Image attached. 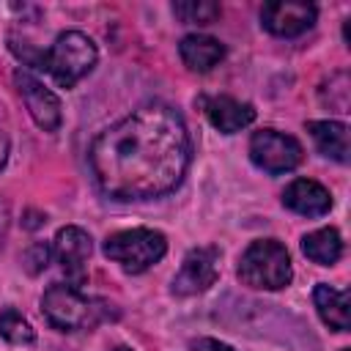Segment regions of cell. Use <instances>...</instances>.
I'll list each match as a JSON object with an SVG mask.
<instances>
[{"mask_svg": "<svg viewBox=\"0 0 351 351\" xmlns=\"http://www.w3.org/2000/svg\"><path fill=\"white\" fill-rule=\"evenodd\" d=\"M222 14L219 3L214 0H178L173 3V16L184 25H211Z\"/></svg>", "mask_w": 351, "mask_h": 351, "instance_id": "18", "label": "cell"}, {"mask_svg": "<svg viewBox=\"0 0 351 351\" xmlns=\"http://www.w3.org/2000/svg\"><path fill=\"white\" fill-rule=\"evenodd\" d=\"M219 277V250L214 244H206V247H192L173 282H170V293L178 296V299H186V296H197L203 291H208Z\"/></svg>", "mask_w": 351, "mask_h": 351, "instance_id": "7", "label": "cell"}, {"mask_svg": "<svg viewBox=\"0 0 351 351\" xmlns=\"http://www.w3.org/2000/svg\"><path fill=\"white\" fill-rule=\"evenodd\" d=\"M115 351H132V348H126V346H118V348H115Z\"/></svg>", "mask_w": 351, "mask_h": 351, "instance_id": "24", "label": "cell"}, {"mask_svg": "<svg viewBox=\"0 0 351 351\" xmlns=\"http://www.w3.org/2000/svg\"><path fill=\"white\" fill-rule=\"evenodd\" d=\"M99 49L82 30H63L41 58V71H47L60 88H74L82 77L93 71Z\"/></svg>", "mask_w": 351, "mask_h": 351, "instance_id": "4", "label": "cell"}, {"mask_svg": "<svg viewBox=\"0 0 351 351\" xmlns=\"http://www.w3.org/2000/svg\"><path fill=\"white\" fill-rule=\"evenodd\" d=\"M93 252V241L88 236V230L77 228V225H66L55 233L52 239V258L60 266L63 277L69 285L80 288L88 277V258Z\"/></svg>", "mask_w": 351, "mask_h": 351, "instance_id": "8", "label": "cell"}, {"mask_svg": "<svg viewBox=\"0 0 351 351\" xmlns=\"http://www.w3.org/2000/svg\"><path fill=\"white\" fill-rule=\"evenodd\" d=\"M8 225H11V208H8V203L0 197V247H3V241H5Z\"/></svg>", "mask_w": 351, "mask_h": 351, "instance_id": "22", "label": "cell"}, {"mask_svg": "<svg viewBox=\"0 0 351 351\" xmlns=\"http://www.w3.org/2000/svg\"><path fill=\"white\" fill-rule=\"evenodd\" d=\"M313 304L329 329L348 332V291H337L326 282H318L313 288Z\"/></svg>", "mask_w": 351, "mask_h": 351, "instance_id": "15", "label": "cell"}, {"mask_svg": "<svg viewBox=\"0 0 351 351\" xmlns=\"http://www.w3.org/2000/svg\"><path fill=\"white\" fill-rule=\"evenodd\" d=\"M302 143L285 132L277 129H261L250 137V159L255 167H261L269 176L291 173L302 165Z\"/></svg>", "mask_w": 351, "mask_h": 351, "instance_id": "6", "label": "cell"}, {"mask_svg": "<svg viewBox=\"0 0 351 351\" xmlns=\"http://www.w3.org/2000/svg\"><path fill=\"white\" fill-rule=\"evenodd\" d=\"M203 112L208 123L222 134H236L255 121V107L250 101H239L233 96H206Z\"/></svg>", "mask_w": 351, "mask_h": 351, "instance_id": "11", "label": "cell"}, {"mask_svg": "<svg viewBox=\"0 0 351 351\" xmlns=\"http://www.w3.org/2000/svg\"><path fill=\"white\" fill-rule=\"evenodd\" d=\"M302 252L318 266H335L343 258V236L337 228H318L302 236Z\"/></svg>", "mask_w": 351, "mask_h": 351, "instance_id": "16", "label": "cell"}, {"mask_svg": "<svg viewBox=\"0 0 351 351\" xmlns=\"http://www.w3.org/2000/svg\"><path fill=\"white\" fill-rule=\"evenodd\" d=\"M318 19V8L313 3L296 0H274L261 8V27L277 38H296L307 33Z\"/></svg>", "mask_w": 351, "mask_h": 351, "instance_id": "9", "label": "cell"}, {"mask_svg": "<svg viewBox=\"0 0 351 351\" xmlns=\"http://www.w3.org/2000/svg\"><path fill=\"white\" fill-rule=\"evenodd\" d=\"M340 351H351V348H340Z\"/></svg>", "mask_w": 351, "mask_h": 351, "instance_id": "25", "label": "cell"}, {"mask_svg": "<svg viewBox=\"0 0 351 351\" xmlns=\"http://www.w3.org/2000/svg\"><path fill=\"white\" fill-rule=\"evenodd\" d=\"M178 55L189 71H211L225 58V44L203 33H189L181 38Z\"/></svg>", "mask_w": 351, "mask_h": 351, "instance_id": "13", "label": "cell"}, {"mask_svg": "<svg viewBox=\"0 0 351 351\" xmlns=\"http://www.w3.org/2000/svg\"><path fill=\"white\" fill-rule=\"evenodd\" d=\"M307 132L318 148V154H324L326 159L337 162V165H348V126L343 121H310Z\"/></svg>", "mask_w": 351, "mask_h": 351, "instance_id": "14", "label": "cell"}, {"mask_svg": "<svg viewBox=\"0 0 351 351\" xmlns=\"http://www.w3.org/2000/svg\"><path fill=\"white\" fill-rule=\"evenodd\" d=\"M192 162V137L178 110L148 101L99 132L88 148L96 186L112 200H154L173 192Z\"/></svg>", "mask_w": 351, "mask_h": 351, "instance_id": "1", "label": "cell"}, {"mask_svg": "<svg viewBox=\"0 0 351 351\" xmlns=\"http://www.w3.org/2000/svg\"><path fill=\"white\" fill-rule=\"evenodd\" d=\"M329 93H321V101L329 104V110L337 112H348V74L346 71H335L329 77Z\"/></svg>", "mask_w": 351, "mask_h": 351, "instance_id": "19", "label": "cell"}, {"mask_svg": "<svg viewBox=\"0 0 351 351\" xmlns=\"http://www.w3.org/2000/svg\"><path fill=\"white\" fill-rule=\"evenodd\" d=\"M282 206L302 217H324L332 211V195L313 178H296L282 192Z\"/></svg>", "mask_w": 351, "mask_h": 351, "instance_id": "12", "label": "cell"}, {"mask_svg": "<svg viewBox=\"0 0 351 351\" xmlns=\"http://www.w3.org/2000/svg\"><path fill=\"white\" fill-rule=\"evenodd\" d=\"M49 261H52V244L36 241V244L25 252V269H27V274H41Z\"/></svg>", "mask_w": 351, "mask_h": 351, "instance_id": "20", "label": "cell"}, {"mask_svg": "<svg viewBox=\"0 0 351 351\" xmlns=\"http://www.w3.org/2000/svg\"><path fill=\"white\" fill-rule=\"evenodd\" d=\"M14 82H16V90L33 118V123L44 132H58L60 123H63V107H60V99L44 85L38 82L36 77H30L27 71H14Z\"/></svg>", "mask_w": 351, "mask_h": 351, "instance_id": "10", "label": "cell"}, {"mask_svg": "<svg viewBox=\"0 0 351 351\" xmlns=\"http://www.w3.org/2000/svg\"><path fill=\"white\" fill-rule=\"evenodd\" d=\"M236 277L241 285L255 288V291H280L291 282L293 269H291V255L285 244L277 239H258L252 241L236 266Z\"/></svg>", "mask_w": 351, "mask_h": 351, "instance_id": "3", "label": "cell"}, {"mask_svg": "<svg viewBox=\"0 0 351 351\" xmlns=\"http://www.w3.org/2000/svg\"><path fill=\"white\" fill-rule=\"evenodd\" d=\"M41 313L58 332H82L93 329L101 321L112 318L115 310L110 302L85 296L80 288L69 282H55L41 293Z\"/></svg>", "mask_w": 351, "mask_h": 351, "instance_id": "2", "label": "cell"}, {"mask_svg": "<svg viewBox=\"0 0 351 351\" xmlns=\"http://www.w3.org/2000/svg\"><path fill=\"white\" fill-rule=\"evenodd\" d=\"M186 351H236V348L217 337H195V340H189Z\"/></svg>", "mask_w": 351, "mask_h": 351, "instance_id": "21", "label": "cell"}, {"mask_svg": "<svg viewBox=\"0 0 351 351\" xmlns=\"http://www.w3.org/2000/svg\"><path fill=\"white\" fill-rule=\"evenodd\" d=\"M0 337L11 346H33L36 329L16 307H3L0 310Z\"/></svg>", "mask_w": 351, "mask_h": 351, "instance_id": "17", "label": "cell"}, {"mask_svg": "<svg viewBox=\"0 0 351 351\" xmlns=\"http://www.w3.org/2000/svg\"><path fill=\"white\" fill-rule=\"evenodd\" d=\"M8 154H11V140H8V132L0 126V170L5 167V162H8Z\"/></svg>", "mask_w": 351, "mask_h": 351, "instance_id": "23", "label": "cell"}, {"mask_svg": "<svg viewBox=\"0 0 351 351\" xmlns=\"http://www.w3.org/2000/svg\"><path fill=\"white\" fill-rule=\"evenodd\" d=\"M101 250L126 274H143L165 258L167 239L162 230H154V228H129V230L110 233Z\"/></svg>", "mask_w": 351, "mask_h": 351, "instance_id": "5", "label": "cell"}]
</instances>
